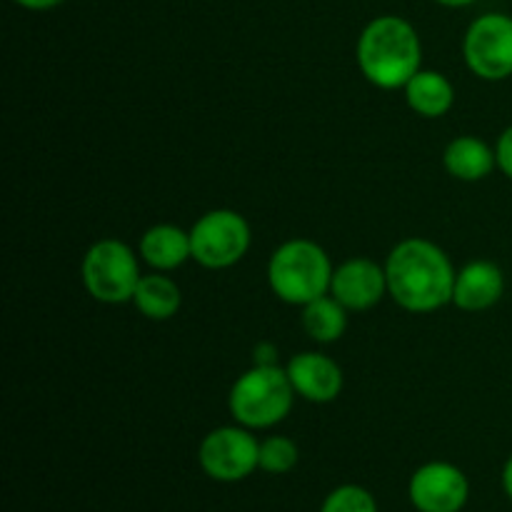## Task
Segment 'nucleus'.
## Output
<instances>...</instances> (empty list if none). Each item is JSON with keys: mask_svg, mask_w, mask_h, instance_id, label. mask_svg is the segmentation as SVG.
Masks as SVG:
<instances>
[{"mask_svg": "<svg viewBox=\"0 0 512 512\" xmlns=\"http://www.w3.org/2000/svg\"><path fill=\"white\" fill-rule=\"evenodd\" d=\"M455 275L445 250L425 238L400 240L385 260L388 295L408 313H433L453 303Z\"/></svg>", "mask_w": 512, "mask_h": 512, "instance_id": "obj_1", "label": "nucleus"}, {"mask_svg": "<svg viewBox=\"0 0 512 512\" xmlns=\"http://www.w3.org/2000/svg\"><path fill=\"white\" fill-rule=\"evenodd\" d=\"M420 60L423 45L418 30L400 15H380L360 33V73L378 88H405V83L420 70Z\"/></svg>", "mask_w": 512, "mask_h": 512, "instance_id": "obj_2", "label": "nucleus"}, {"mask_svg": "<svg viewBox=\"0 0 512 512\" xmlns=\"http://www.w3.org/2000/svg\"><path fill=\"white\" fill-rule=\"evenodd\" d=\"M295 395L288 370L280 365H253L230 388L228 408L243 428L265 430L288 418Z\"/></svg>", "mask_w": 512, "mask_h": 512, "instance_id": "obj_3", "label": "nucleus"}, {"mask_svg": "<svg viewBox=\"0 0 512 512\" xmlns=\"http://www.w3.org/2000/svg\"><path fill=\"white\" fill-rule=\"evenodd\" d=\"M333 270L328 253L318 243L295 238L270 255L268 283L283 303L308 305L330 293Z\"/></svg>", "mask_w": 512, "mask_h": 512, "instance_id": "obj_4", "label": "nucleus"}, {"mask_svg": "<svg viewBox=\"0 0 512 512\" xmlns=\"http://www.w3.org/2000/svg\"><path fill=\"white\" fill-rule=\"evenodd\" d=\"M80 278L90 298L98 303L120 305L133 300L143 275H140L138 258L128 245L115 238H105L90 245L88 253L83 255Z\"/></svg>", "mask_w": 512, "mask_h": 512, "instance_id": "obj_5", "label": "nucleus"}, {"mask_svg": "<svg viewBox=\"0 0 512 512\" xmlns=\"http://www.w3.org/2000/svg\"><path fill=\"white\" fill-rule=\"evenodd\" d=\"M190 245H193V260L203 268H230L248 253L250 225L235 210H210L190 230Z\"/></svg>", "mask_w": 512, "mask_h": 512, "instance_id": "obj_6", "label": "nucleus"}, {"mask_svg": "<svg viewBox=\"0 0 512 512\" xmlns=\"http://www.w3.org/2000/svg\"><path fill=\"white\" fill-rule=\"evenodd\" d=\"M260 443L243 425L210 430L198 450V463L210 480L238 483L260 468Z\"/></svg>", "mask_w": 512, "mask_h": 512, "instance_id": "obj_7", "label": "nucleus"}, {"mask_svg": "<svg viewBox=\"0 0 512 512\" xmlns=\"http://www.w3.org/2000/svg\"><path fill=\"white\" fill-rule=\"evenodd\" d=\"M465 65L483 80H505L512 75V18L485 13L470 23L463 38Z\"/></svg>", "mask_w": 512, "mask_h": 512, "instance_id": "obj_8", "label": "nucleus"}, {"mask_svg": "<svg viewBox=\"0 0 512 512\" xmlns=\"http://www.w3.org/2000/svg\"><path fill=\"white\" fill-rule=\"evenodd\" d=\"M408 498L418 512H460L468 505L470 483L458 465L433 460L413 473Z\"/></svg>", "mask_w": 512, "mask_h": 512, "instance_id": "obj_9", "label": "nucleus"}, {"mask_svg": "<svg viewBox=\"0 0 512 512\" xmlns=\"http://www.w3.org/2000/svg\"><path fill=\"white\" fill-rule=\"evenodd\" d=\"M388 293L385 265L370 258H350L333 270L330 295L348 310H370Z\"/></svg>", "mask_w": 512, "mask_h": 512, "instance_id": "obj_10", "label": "nucleus"}, {"mask_svg": "<svg viewBox=\"0 0 512 512\" xmlns=\"http://www.w3.org/2000/svg\"><path fill=\"white\" fill-rule=\"evenodd\" d=\"M285 370H288L295 393L308 403H333L343 390V370L328 355L313 353V350L293 355Z\"/></svg>", "mask_w": 512, "mask_h": 512, "instance_id": "obj_11", "label": "nucleus"}, {"mask_svg": "<svg viewBox=\"0 0 512 512\" xmlns=\"http://www.w3.org/2000/svg\"><path fill=\"white\" fill-rule=\"evenodd\" d=\"M505 275L500 265L490 260H473L455 275L453 303L465 313H480L488 310L503 298Z\"/></svg>", "mask_w": 512, "mask_h": 512, "instance_id": "obj_12", "label": "nucleus"}, {"mask_svg": "<svg viewBox=\"0 0 512 512\" xmlns=\"http://www.w3.org/2000/svg\"><path fill=\"white\" fill-rule=\"evenodd\" d=\"M140 258L150 265V268L160 270H175L183 263L193 258V245H190V233L183 228L170 223L153 225L140 238Z\"/></svg>", "mask_w": 512, "mask_h": 512, "instance_id": "obj_13", "label": "nucleus"}, {"mask_svg": "<svg viewBox=\"0 0 512 512\" xmlns=\"http://www.w3.org/2000/svg\"><path fill=\"white\" fill-rule=\"evenodd\" d=\"M443 163L453 178L475 183V180H483L493 173L498 158H495V150L485 140L475 138V135H460V138L448 143L443 153Z\"/></svg>", "mask_w": 512, "mask_h": 512, "instance_id": "obj_14", "label": "nucleus"}, {"mask_svg": "<svg viewBox=\"0 0 512 512\" xmlns=\"http://www.w3.org/2000/svg\"><path fill=\"white\" fill-rule=\"evenodd\" d=\"M405 100L420 118H443L455 103L453 83L438 70L420 68L405 83Z\"/></svg>", "mask_w": 512, "mask_h": 512, "instance_id": "obj_15", "label": "nucleus"}, {"mask_svg": "<svg viewBox=\"0 0 512 512\" xmlns=\"http://www.w3.org/2000/svg\"><path fill=\"white\" fill-rule=\"evenodd\" d=\"M133 303L148 320H170L180 310L183 295L173 278L155 273L140 278Z\"/></svg>", "mask_w": 512, "mask_h": 512, "instance_id": "obj_16", "label": "nucleus"}, {"mask_svg": "<svg viewBox=\"0 0 512 512\" xmlns=\"http://www.w3.org/2000/svg\"><path fill=\"white\" fill-rule=\"evenodd\" d=\"M303 328L315 343H335L348 328V308H343L330 293L320 295L303 305Z\"/></svg>", "mask_w": 512, "mask_h": 512, "instance_id": "obj_17", "label": "nucleus"}, {"mask_svg": "<svg viewBox=\"0 0 512 512\" xmlns=\"http://www.w3.org/2000/svg\"><path fill=\"white\" fill-rule=\"evenodd\" d=\"M300 450L295 440L285 438V435H270L260 443V470L270 475H285L298 465Z\"/></svg>", "mask_w": 512, "mask_h": 512, "instance_id": "obj_18", "label": "nucleus"}, {"mask_svg": "<svg viewBox=\"0 0 512 512\" xmlns=\"http://www.w3.org/2000/svg\"><path fill=\"white\" fill-rule=\"evenodd\" d=\"M320 512H380L373 493L360 485H340L320 505Z\"/></svg>", "mask_w": 512, "mask_h": 512, "instance_id": "obj_19", "label": "nucleus"}, {"mask_svg": "<svg viewBox=\"0 0 512 512\" xmlns=\"http://www.w3.org/2000/svg\"><path fill=\"white\" fill-rule=\"evenodd\" d=\"M495 158H498V168L512 180V125L503 130L495 145Z\"/></svg>", "mask_w": 512, "mask_h": 512, "instance_id": "obj_20", "label": "nucleus"}, {"mask_svg": "<svg viewBox=\"0 0 512 512\" xmlns=\"http://www.w3.org/2000/svg\"><path fill=\"white\" fill-rule=\"evenodd\" d=\"M255 365H278V350L273 343H260L255 348Z\"/></svg>", "mask_w": 512, "mask_h": 512, "instance_id": "obj_21", "label": "nucleus"}, {"mask_svg": "<svg viewBox=\"0 0 512 512\" xmlns=\"http://www.w3.org/2000/svg\"><path fill=\"white\" fill-rule=\"evenodd\" d=\"M20 8H28V10H50L55 5H60L63 0H15Z\"/></svg>", "mask_w": 512, "mask_h": 512, "instance_id": "obj_22", "label": "nucleus"}, {"mask_svg": "<svg viewBox=\"0 0 512 512\" xmlns=\"http://www.w3.org/2000/svg\"><path fill=\"white\" fill-rule=\"evenodd\" d=\"M503 490H505V495H508L510 503H512V455H510L508 463H505V468H503Z\"/></svg>", "mask_w": 512, "mask_h": 512, "instance_id": "obj_23", "label": "nucleus"}, {"mask_svg": "<svg viewBox=\"0 0 512 512\" xmlns=\"http://www.w3.org/2000/svg\"><path fill=\"white\" fill-rule=\"evenodd\" d=\"M435 3L445 5V8H463V5L475 3V0H435Z\"/></svg>", "mask_w": 512, "mask_h": 512, "instance_id": "obj_24", "label": "nucleus"}]
</instances>
